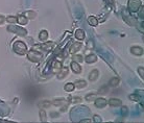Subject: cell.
Segmentation results:
<instances>
[{
  "instance_id": "5b68a950",
  "label": "cell",
  "mask_w": 144,
  "mask_h": 123,
  "mask_svg": "<svg viewBox=\"0 0 144 123\" xmlns=\"http://www.w3.org/2000/svg\"><path fill=\"white\" fill-rule=\"evenodd\" d=\"M94 104H95V106L97 108H104V107H106L108 105V101L105 98L99 97V98H96L94 100Z\"/></svg>"
},
{
  "instance_id": "cb8c5ba5",
  "label": "cell",
  "mask_w": 144,
  "mask_h": 123,
  "mask_svg": "<svg viewBox=\"0 0 144 123\" xmlns=\"http://www.w3.org/2000/svg\"><path fill=\"white\" fill-rule=\"evenodd\" d=\"M96 98H97V95L94 94V93L89 94V95H87V96H86V100L89 101V102H90V101H94Z\"/></svg>"
},
{
  "instance_id": "30bf717a",
  "label": "cell",
  "mask_w": 144,
  "mask_h": 123,
  "mask_svg": "<svg viewBox=\"0 0 144 123\" xmlns=\"http://www.w3.org/2000/svg\"><path fill=\"white\" fill-rule=\"evenodd\" d=\"M98 75H99V71L97 69H94L90 72V74H89V80L90 81H95L97 80L98 78Z\"/></svg>"
},
{
  "instance_id": "44dd1931",
  "label": "cell",
  "mask_w": 144,
  "mask_h": 123,
  "mask_svg": "<svg viewBox=\"0 0 144 123\" xmlns=\"http://www.w3.org/2000/svg\"><path fill=\"white\" fill-rule=\"evenodd\" d=\"M17 22L19 24H21V25H25L27 23V18L25 16H20L17 18Z\"/></svg>"
},
{
  "instance_id": "f546056e",
  "label": "cell",
  "mask_w": 144,
  "mask_h": 123,
  "mask_svg": "<svg viewBox=\"0 0 144 123\" xmlns=\"http://www.w3.org/2000/svg\"><path fill=\"white\" fill-rule=\"evenodd\" d=\"M108 90H109V89H108V87H102V88H100L99 89V90H98V94H106L107 92H108Z\"/></svg>"
},
{
  "instance_id": "9c48e42d",
  "label": "cell",
  "mask_w": 144,
  "mask_h": 123,
  "mask_svg": "<svg viewBox=\"0 0 144 123\" xmlns=\"http://www.w3.org/2000/svg\"><path fill=\"white\" fill-rule=\"evenodd\" d=\"M70 67H71V69L74 73H80L81 72V67L79 66V64L77 63V62H71V64H70Z\"/></svg>"
},
{
  "instance_id": "7a4b0ae2",
  "label": "cell",
  "mask_w": 144,
  "mask_h": 123,
  "mask_svg": "<svg viewBox=\"0 0 144 123\" xmlns=\"http://www.w3.org/2000/svg\"><path fill=\"white\" fill-rule=\"evenodd\" d=\"M140 6H141V1H140V0H128V3H127L128 12H132V13L138 12L139 9H140Z\"/></svg>"
},
{
  "instance_id": "484cf974",
  "label": "cell",
  "mask_w": 144,
  "mask_h": 123,
  "mask_svg": "<svg viewBox=\"0 0 144 123\" xmlns=\"http://www.w3.org/2000/svg\"><path fill=\"white\" fill-rule=\"evenodd\" d=\"M40 118H41V120H42L43 122H45L47 119V117H46V113H45V111H44V108H42V110L40 111Z\"/></svg>"
},
{
  "instance_id": "d6a6232c",
  "label": "cell",
  "mask_w": 144,
  "mask_h": 123,
  "mask_svg": "<svg viewBox=\"0 0 144 123\" xmlns=\"http://www.w3.org/2000/svg\"><path fill=\"white\" fill-rule=\"evenodd\" d=\"M139 15H140L141 17H143V18H144V6L142 8V10H141V12H140V14H139Z\"/></svg>"
},
{
  "instance_id": "e575fe53",
  "label": "cell",
  "mask_w": 144,
  "mask_h": 123,
  "mask_svg": "<svg viewBox=\"0 0 144 123\" xmlns=\"http://www.w3.org/2000/svg\"><path fill=\"white\" fill-rule=\"evenodd\" d=\"M89 46H90V48H92V47L94 46V45H93V43L91 42V41H90V42H88V47H89Z\"/></svg>"
},
{
  "instance_id": "ba28073f",
  "label": "cell",
  "mask_w": 144,
  "mask_h": 123,
  "mask_svg": "<svg viewBox=\"0 0 144 123\" xmlns=\"http://www.w3.org/2000/svg\"><path fill=\"white\" fill-rule=\"evenodd\" d=\"M81 46H83V44H81L80 42H74V43H72L69 52L70 53H76L77 51H79V49L81 48Z\"/></svg>"
},
{
  "instance_id": "836d02e7",
  "label": "cell",
  "mask_w": 144,
  "mask_h": 123,
  "mask_svg": "<svg viewBox=\"0 0 144 123\" xmlns=\"http://www.w3.org/2000/svg\"><path fill=\"white\" fill-rule=\"evenodd\" d=\"M4 20H5V19H4L2 16H0V24L3 23V22H4Z\"/></svg>"
},
{
  "instance_id": "8fae6325",
  "label": "cell",
  "mask_w": 144,
  "mask_h": 123,
  "mask_svg": "<svg viewBox=\"0 0 144 123\" xmlns=\"http://www.w3.org/2000/svg\"><path fill=\"white\" fill-rule=\"evenodd\" d=\"M108 104H110L111 106H120L122 105V101L117 98H111L108 101Z\"/></svg>"
},
{
  "instance_id": "d6986e66",
  "label": "cell",
  "mask_w": 144,
  "mask_h": 123,
  "mask_svg": "<svg viewBox=\"0 0 144 123\" xmlns=\"http://www.w3.org/2000/svg\"><path fill=\"white\" fill-rule=\"evenodd\" d=\"M68 72H69V70H68V68H64V69H61V72L58 74V77H59L60 79L66 77V76H67V74H68Z\"/></svg>"
},
{
  "instance_id": "4316f807",
  "label": "cell",
  "mask_w": 144,
  "mask_h": 123,
  "mask_svg": "<svg viewBox=\"0 0 144 123\" xmlns=\"http://www.w3.org/2000/svg\"><path fill=\"white\" fill-rule=\"evenodd\" d=\"M6 21L10 22V23H15V22H17V18L14 17V16H9L6 18Z\"/></svg>"
},
{
  "instance_id": "74e56055",
  "label": "cell",
  "mask_w": 144,
  "mask_h": 123,
  "mask_svg": "<svg viewBox=\"0 0 144 123\" xmlns=\"http://www.w3.org/2000/svg\"><path fill=\"white\" fill-rule=\"evenodd\" d=\"M142 26H143V27H144V22H142Z\"/></svg>"
},
{
  "instance_id": "4fadbf2b",
  "label": "cell",
  "mask_w": 144,
  "mask_h": 123,
  "mask_svg": "<svg viewBox=\"0 0 144 123\" xmlns=\"http://www.w3.org/2000/svg\"><path fill=\"white\" fill-rule=\"evenodd\" d=\"M51 68H52V70L54 71V72H57V71H60L62 68V63L61 62H58V60H54L53 63H52V66H51Z\"/></svg>"
},
{
  "instance_id": "5bb4252c",
  "label": "cell",
  "mask_w": 144,
  "mask_h": 123,
  "mask_svg": "<svg viewBox=\"0 0 144 123\" xmlns=\"http://www.w3.org/2000/svg\"><path fill=\"white\" fill-rule=\"evenodd\" d=\"M85 31L83 29H77L76 31H75V38H76L77 40H80V41H83L85 39Z\"/></svg>"
},
{
  "instance_id": "d590c367",
  "label": "cell",
  "mask_w": 144,
  "mask_h": 123,
  "mask_svg": "<svg viewBox=\"0 0 144 123\" xmlns=\"http://www.w3.org/2000/svg\"><path fill=\"white\" fill-rule=\"evenodd\" d=\"M91 120H89V119H85V120H80V122H90Z\"/></svg>"
},
{
  "instance_id": "6da1fadb",
  "label": "cell",
  "mask_w": 144,
  "mask_h": 123,
  "mask_svg": "<svg viewBox=\"0 0 144 123\" xmlns=\"http://www.w3.org/2000/svg\"><path fill=\"white\" fill-rule=\"evenodd\" d=\"M14 50H15L16 53L20 54V55H23V54L27 53V47L21 41H17V42H15V44H14Z\"/></svg>"
},
{
  "instance_id": "52a82bcc",
  "label": "cell",
  "mask_w": 144,
  "mask_h": 123,
  "mask_svg": "<svg viewBox=\"0 0 144 123\" xmlns=\"http://www.w3.org/2000/svg\"><path fill=\"white\" fill-rule=\"evenodd\" d=\"M131 52L134 54V55L141 56L142 54L144 53V50H143L142 47H139V46H133V47H131Z\"/></svg>"
},
{
  "instance_id": "8992f818",
  "label": "cell",
  "mask_w": 144,
  "mask_h": 123,
  "mask_svg": "<svg viewBox=\"0 0 144 123\" xmlns=\"http://www.w3.org/2000/svg\"><path fill=\"white\" fill-rule=\"evenodd\" d=\"M123 17H124V20L127 22V24H129V25H135L136 24L135 18L132 17V16H129L128 15V12L125 11V9H123Z\"/></svg>"
},
{
  "instance_id": "f1b7e54d",
  "label": "cell",
  "mask_w": 144,
  "mask_h": 123,
  "mask_svg": "<svg viewBox=\"0 0 144 123\" xmlns=\"http://www.w3.org/2000/svg\"><path fill=\"white\" fill-rule=\"evenodd\" d=\"M50 102L49 101H44V102H41V103L39 104L41 107H42V108H44V107H48V106H50Z\"/></svg>"
},
{
  "instance_id": "7402d4cb",
  "label": "cell",
  "mask_w": 144,
  "mask_h": 123,
  "mask_svg": "<svg viewBox=\"0 0 144 123\" xmlns=\"http://www.w3.org/2000/svg\"><path fill=\"white\" fill-rule=\"evenodd\" d=\"M39 38H40V40H41V41H45V40H47V38H48V31H46V30H42V31L40 32Z\"/></svg>"
},
{
  "instance_id": "1f68e13d",
  "label": "cell",
  "mask_w": 144,
  "mask_h": 123,
  "mask_svg": "<svg viewBox=\"0 0 144 123\" xmlns=\"http://www.w3.org/2000/svg\"><path fill=\"white\" fill-rule=\"evenodd\" d=\"M138 73H139V75L142 77V79L144 80V68L143 67H139L138 68Z\"/></svg>"
},
{
  "instance_id": "9a60e30c",
  "label": "cell",
  "mask_w": 144,
  "mask_h": 123,
  "mask_svg": "<svg viewBox=\"0 0 144 123\" xmlns=\"http://www.w3.org/2000/svg\"><path fill=\"white\" fill-rule=\"evenodd\" d=\"M85 60L88 64H93V63H95V62H97V56H96L95 54H89Z\"/></svg>"
},
{
  "instance_id": "f35d334b",
  "label": "cell",
  "mask_w": 144,
  "mask_h": 123,
  "mask_svg": "<svg viewBox=\"0 0 144 123\" xmlns=\"http://www.w3.org/2000/svg\"><path fill=\"white\" fill-rule=\"evenodd\" d=\"M143 41H144V36H143Z\"/></svg>"
},
{
  "instance_id": "ac0fdd59",
  "label": "cell",
  "mask_w": 144,
  "mask_h": 123,
  "mask_svg": "<svg viewBox=\"0 0 144 123\" xmlns=\"http://www.w3.org/2000/svg\"><path fill=\"white\" fill-rule=\"evenodd\" d=\"M41 48H43V49H45L46 51H48V50H50L52 47H53V42H47V43H45V44H42V45H39Z\"/></svg>"
},
{
  "instance_id": "8d00e7d4",
  "label": "cell",
  "mask_w": 144,
  "mask_h": 123,
  "mask_svg": "<svg viewBox=\"0 0 144 123\" xmlns=\"http://www.w3.org/2000/svg\"><path fill=\"white\" fill-rule=\"evenodd\" d=\"M14 102H15V103H17V102H18V98H16L15 100H14Z\"/></svg>"
},
{
  "instance_id": "4dcf8cb0",
  "label": "cell",
  "mask_w": 144,
  "mask_h": 123,
  "mask_svg": "<svg viewBox=\"0 0 144 123\" xmlns=\"http://www.w3.org/2000/svg\"><path fill=\"white\" fill-rule=\"evenodd\" d=\"M69 100H70V102H80L81 101V98L80 97H69Z\"/></svg>"
},
{
  "instance_id": "d4e9b609",
  "label": "cell",
  "mask_w": 144,
  "mask_h": 123,
  "mask_svg": "<svg viewBox=\"0 0 144 123\" xmlns=\"http://www.w3.org/2000/svg\"><path fill=\"white\" fill-rule=\"evenodd\" d=\"M72 59L74 62H77V63H81V62L84 60V57H83V55H80V54H76V55L72 56Z\"/></svg>"
},
{
  "instance_id": "277c9868",
  "label": "cell",
  "mask_w": 144,
  "mask_h": 123,
  "mask_svg": "<svg viewBox=\"0 0 144 123\" xmlns=\"http://www.w3.org/2000/svg\"><path fill=\"white\" fill-rule=\"evenodd\" d=\"M8 29L10 30V31H13V32H15L16 35H18V36H26L27 35V31L24 29V28H22L21 26H9L8 27Z\"/></svg>"
},
{
  "instance_id": "603a6c76",
  "label": "cell",
  "mask_w": 144,
  "mask_h": 123,
  "mask_svg": "<svg viewBox=\"0 0 144 123\" xmlns=\"http://www.w3.org/2000/svg\"><path fill=\"white\" fill-rule=\"evenodd\" d=\"M24 16H25L27 19H33V18L36 17V13L32 12V11H28V12L24 13Z\"/></svg>"
},
{
  "instance_id": "3957f363",
  "label": "cell",
  "mask_w": 144,
  "mask_h": 123,
  "mask_svg": "<svg viewBox=\"0 0 144 123\" xmlns=\"http://www.w3.org/2000/svg\"><path fill=\"white\" fill-rule=\"evenodd\" d=\"M27 56H28V59H29V60L37 63V62H40L41 58H42V54H41L39 51L35 50V49H31L28 53H27Z\"/></svg>"
},
{
  "instance_id": "7c38bea8",
  "label": "cell",
  "mask_w": 144,
  "mask_h": 123,
  "mask_svg": "<svg viewBox=\"0 0 144 123\" xmlns=\"http://www.w3.org/2000/svg\"><path fill=\"white\" fill-rule=\"evenodd\" d=\"M74 86H75V88H78V89H84V88H86L87 87V81L86 80H84V79H78V80H76L74 83Z\"/></svg>"
},
{
  "instance_id": "83f0119b",
  "label": "cell",
  "mask_w": 144,
  "mask_h": 123,
  "mask_svg": "<svg viewBox=\"0 0 144 123\" xmlns=\"http://www.w3.org/2000/svg\"><path fill=\"white\" fill-rule=\"evenodd\" d=\"M128 98L131 99V100H134V101H139V99H140L139 95H136V94H132V95H129Z\"/></svg>"
},
{
  "instance_id": "ffe728a7",
  "label": "cell",
  "mask_w": 144,
  "mask_h": 123,
  "mask_svg": "<svg viewBox=\"0 0 144 123\" xmlns=\"http://www.w3.org/2000/svg\"><path fill=\"white\" fill-rule=\"evenodd\" d=\"M74 89H75V86H74V84H72V83H68V84H66L65 87H64V90H65L66 92H72Z\"/></svg>"
},
{
  "instance_id": "e0dca14e",
  "label": "cell",
  "mask_w": 144,
  "mask_h": 123,
  "mask_svg": "<svg viewBox=\"0 0 144 123\" xmlns=\"http://www.w3.org/2000/svg\"><path fill=\"white\" fill-rule=\"evenodd\" d=\"M88 22H89V24H90L91 26H97L98 20H97V18H95L94 16H90L88 18Z\"/></svg>"
},
{
  "instance_id": "2e32d148",
  "label": "cell",
  "mask_w": 144,
  "mask_h": 123,
  "mask_svg": "<svg viewBox=\"0 0 144 123\" xmlns=\"http://www.w3.org/2000/svg\"><path fill=\"white\" fill-rule=\"evenodd\" d=\"M119 83H120V79H119L118 77H113V78L110 79L109 86H110V87H117V86L119 85Z\"/></svg>"
}]
</instances>
